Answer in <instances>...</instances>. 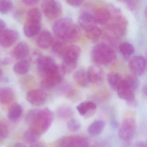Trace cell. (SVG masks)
I'll return each mask as SVG.
<instances>
[{"mask_svg":"<svg viewBox=\"0 0 147 147\" xmlns=\"http://www.w3.org/2000/svg\"><path fill=\"white\" fill-rule=\"evenodd\" d=\"M67 4L71 6L78 7L82 5L83 1H67Z\"/></svg>","mask_w":147,"mask_h":147,"instance_id":"cell-40","label":"cell"},{"mask_svg":"<svg viewBox=\"0 0 147 147\" xmlns=\"http://www.w3.org/2000/svg\"><path fill=\"white\" fill-rule=\"evenodd\" d=\"M143 92L145 94V95H146V94H147V86H146V85L144 86L143 88Z\"/></svg>","mask_w":147,"mask_h":147,"instance_id":"cell-47","label":"cell"},{"mask_svg":"<svg viewBox=\"0 0 147 147\" xmlns=\"http://www.w3.org/2000/svg\"><path fill=\"white\" fill-rule=\"evenodd\" d=\"M129 66L131 72L134 76H140L145 71L146 60L142 56H136L131 59Z\"/></svg>","mask_w":147,"mask_h":147,"instance_id":"cell-11","label":"cell"},{"mask_svg":"<svg viewBox=\"0 0 147 147\" xmlns=\"http://www.w3.org/2000/svg\"><path fill=\"white\" fill-rule=\"evenodd\" d=\"M73 78L76 84L81 87H86L88 84L87 71L80 69L76 71L73 75Z\"/></svg>","mask_w":147,"mask_h":147,"instance_id":"cell-25","label":"cell"},{"mask_svg":"<svg viewBox=\"0 0 147 147\" xmlns=\"http://www.w3.org/2000/svg\"><path fill=\"white\" fill-rule=\"evenodd\" d=\"M30 68V63L27 60L24 59L17 63L13 66V69L16 74L24 75L28 73Z\"/></svg>","mask_w":147,"mask_h":147,"instance_id":"cell-26","label":"cell"},{"mask_svg":"<svg viewBox=\"0 0 147 147\" xmlns=\"http://www.w3.org/2000/svg\"><path fill=\"white\" fill-rule=\"evenodd\" d=\"M88 82L93 84H99L103 81L105 78L104 70L100 66L92 65L87 71Z\"/></svg>","mask_w":147,"mask_h":147,"instance_id":"cell-13","label":"cell"},{"mask_svg":"<svg viewBox=\"0 0 147 147\" xmlns=\"http://www.w3.org/2000/svg\"><path fill=\"white\" fill-rule=\"evenodd\" d=\"M30 147H46L44 144L40 142H36L33 143L31 144Z\"/></svg>","mask_w":147,"mask_h":147,"instance_id":"cell-43","label":"cell"},{"mask_svg":"<svg viewBox=\"0 0 147 147\" xmlns=\"http://www.w3.org/2000/svg\"><path fill=\"white\" fill-rule=\"evenodd\" d=\"M14 147H26V146L22 143H17Z\"/></svg>","mask_w":147,"mask_h":147,"instance_id":"cell-46","label":"cell"},{"mask_svg":"<svg viewBox=\"0 0 147 147\" xmlns=\"http://www.w3.org/2000/svg\"><path fill=\"white\" fill-rule=\"evenodd\" d=\"M2 74H3V72H2V70L0 69V78H1Z\"/></svg>","mask_w":147,"mask_h":147,"instance_id":"cell-48","label":"cell"},{"mask_svg":"<svg viewBox=\"0 0 147 147\" xmlns=\"http://www.w3.org/2000/svg\"><path fill=\"white\" fill-rule=\"evenodd\" d=\"M19 37L17 31L10 29H4L0 31V45L8 48L14 44Z\"/></svg>","mask_w":147,"mask_h":147,"instance_id":"cell-9","label":"cell"},{"mask_svg":"<svg viewBox=\"0 0 147 147\" xmlns=\"http://www.w3.org/2000/svg\"><path fill=\"white\" fill-rule=\"evenodd\" d=\"M129 86L135 92L138 86V82L136 76L133 75H129L124 79Z\"/></svg>","mask_w":147,"mask_h":147,"instance_id":"cell-35","label":"cell"},{"mask_svg":"<svg viewBox=\"0 0 147 147\" xmlns=\"http://www.w3.org/2000/svg\"><path fill=\"white\" fill-rule=\"evenodd\" d=\"M53 31L57 38L67 42L76 41L80 35L77 26L69 18L60 19L54 23Z\"/></svg>","mask_w":147,"mask_h":147,"instance_id":"cell-1","label":"cell"},{"mask_svg":"<svg viewBox=\"0 0 147 147\" xmlns=\"http://www.w3.org/2000/svg\"><path fill=\"white\" fill-rule=\"evenodd\" d=\"M40 136L32 130L29 129L24 133V138L26 142L32 144L37 142Z\"/></svg>","mask_w":147,"mask_h":147,"instance_id":"cell-32","label":"cell"},{"mask_svg":"<svg viewBox=\"0 0 147 147\" xmlns=\"http://www.w3.org/2000/svg\"><path fill=\"white\" fill-rule=\"evenodd\" d=\"M117 91L119 97L122 99L129 102L134 100L135 92L129 86L124 79Z\"/></svg>","mask_w":147,"mask_h":147,"instance_id":"cell-16","label":"cell"},{"mask_svg":"<svg viewBox=\"0 0 147 147\" xmlns=\"http://www.w3.org/2000/svg\"><path fill=\"white\" fill-rule=\"evenodd\" d=\"M29 47L25 42H21L17 45L13 50L12 55L13 58L17 60H24L28 55Z\"/></svg>","mask_w":147,"mask_h":147,"instance_id":"cell-19","label":"cell"},{"mask_svg":"<svg viewBox=\"0 0 147 147\" xmlns=\"http://www.w3.org/2000/svg\"><path fill=\"white\" fill-rule=\"evenodd\" d=\"M14 94L10 88L0 87V103L3 105L10 104L13 101Z\"/></svg>","mask_w":147,"mask_h":147,"instance_id":"cell-21","label":"cell"},{"mask_svg":"<svg viewBox=\"0 0 147 147\" xmlns=\"http://www.w3.org/2000/svg\"><path fill=\"white\" fill-rule=\"evenodd\" d=\"M119 50L121 54L126 57L131 55L135 51L133 45L128 42L122 43L119 45Z\"/></svg>","mask_w":147,"mask_h":147,"instance_id":"cell-29","label":"cell"},{"mask_svg":"<svg viewBox=\"0 0 147 147\" xmlns=\"http://www.w3.org/2000/svg\"><path fill=\"white\" fill-rule=\"evenodd\" d=\"M96 108V104L92 101L81 102L76 107L77 111L82 116H86L88 113L94 111Z\"/></svg>","mask_w":147,"mask_h":147,"instance_id":"cell-24","label":"cell"},{"mask_svg":"<svg viewBox=\"0 0 147 147\" xmlns=\"http://www.w3.org/2000/svg\"><path fill=\"white\" fill-rule=\"evenodd\" d=\"M13 8V2L8 0L0 1V13L6 14L11 12Z\"/></svg>","mask_w":147,"mask_h":147,"instance_id":"cell-31","label":"cell"},{"mask_svg":"<svg viewBox=\"0 0 147 147\" xmlns=\"http://www.w3.org/2000/svg\"><path fill=\"white\" fill-rule=\"evenodd\" d=\"M41 23L26 21L24 27V32L27 37H32L38 34L41 30Z\"/></svg>","mask_w":147,"mask_h":147,"instance_id":"cell-20","label":"cell"},{"mask_svg":"<svg viewBox=\"0 0 147 147\" xmlns=\"http://www.w3.org/2000/svg\"><path fill=\"white\" fill-rule=\"evenodd\" d=\"M94 18L96 24L105 25L111 21L112 14L110 10L105 7H99L94 11Z\"/></svg>","mask_w":147,"mask_h":147,"instance_id":"cell-17","label":"cell"},{"mask_svg":"<svg viewBox=\"0 0 147 147\" xmlns=\"http://www.w3.org/2000/svg\"><path fill=\"white\" fill-rule=\"evenodd\" d=\"M125 2L126 5L131 10H133L136 7H135L136 1H125Z\"/></svg>","mask_w":147,"mask_h":147,"instance_id":"cell-42","label":"cell"},{"mask_svg":"<svg viewBox=\"0 0 147 147\" xmlns=\"http://www.w3.org/2000/svg\"><path fill=\"white\" fill-rule=\"evenodd\" d=\"M37 63L39 73L43 77L55 70L58 67L55 60L49 56H41Z\"/></svg>","mask_w":147,"mask_h":147,"instance_id":"cell-8","label":"cell"},{"mask_svg":"<svg viewBox=\"0 0 147 147\" xmlns=\"http://www.w3.org/2000/svg\"><path fill=\"white\" fill-rule=\"evenodd\" d=\"M134 147H147L146 144L144 142H138L136 143Z\"/></svg>","mask_w":147,"mask_h":147,"instance_id":"cell-44","label":"cell"},{"mask_svg":"<svg viewBox=\"0 0 147 147\" xmlns=\"http://www.w3.org/2000/svg\"><path fill=\"white\" fill-rule=\"evenodd\" d=\"M6 27V24L3 20H0V31L5 29Z\"/></svg>","mask_w":147,"mask_h":147,"instance_id":"cell-45","label":"cell"},{"mask_svg":"<svg viewBox=\"0 0 147 147\" xmlns=\"http://www.w3.org/2000/svg\"><path fill=\"white\" fill-rule=\"evenodd\" d=\"M22 2L26 5L31 6L36 5L39 1L37 0H24Z\"/></svg>","mask_w":147,"mask_h":147,"instance_id":"cell-41","label":"cell"},{"mask_svg":"<svg viewBox=\"0 0 147 147\" xmlns=\"http://www.w3.org/2000/svg\"><path fill=\"white\" fill-rule=\"evenodd\" d=\"M54 119L52 112L47 108L38 111L34 120L30 123V129L41 136L51 125Z\"/></svg>","mask_w":147,"mask_h":147,"instance_id":"cell-2","label":"cell"},{"mask_svg":"<svg viewBox=\"0 0 147 147\" xmlns=\"http://www.w3.org/2000/svg\"><path fill=\"white\" fill-rule=\"evenodd\" d=\"M78 20L80 26L86 32L96 26L93 15L88 12H82L79 15Z\"/></svg>","mask_w":147,"mask_h":147,"instance_id":"cell-15","label":"cell"},{"mask_svg":"<svg viewBox=\"0 0 147 147\" xmlns=\"http://www.w3.org/2000/svg\"><path fill=\"white\" fill-rule=\"evenodd\" d=\"M59 115L63 119L68 118L73 114V111L70 107H64L60 108L59 111Z\"/></svg>","mask_w":147,"mask_h":147,"instance_id":"cell-36","label":"cell"},{"mask_svg":"<svg viewBox=\"0 0 147 147\" xmlns=\"http://www.w3.org/2000/svg\"><path fill=\"white\" fill-rule=\"evenodd\" d=\"M105 126V121L102 120H95L89 125L88 131L90 136H96L101 133Z\"/></svg>","mask_w":147,"mask_h":147,"instance_id":"cell-22","label":"cell"},{"mask_svg":"<svg viewBox=\"0 0 147 147\" xmlns=\"http://www.w3.org/2000/svg\"><path fill=\"white\" fill-rule=\"evenodd\" d=\"M137 124L134 119L127 118L121 123L118 130V135L123 141L130 140L133 138L136 131Z\"/></svg>","mask_w":147,"mask_h":147,"instance_id":"cell-4","label":"cell"},{"mask_svg":"<svg viewBox=\"0 0 147 147\" xmlns=\"http://www.w3.org/2000/svg\"><path fill=\"white\" fill-rule=\"evenodd\" d=\"M86 34L88 39L92 41H96L98 40L102 36V32L100 28L96 26L89 30L86 32Z\"/></svg>","mask_w":147,"mask_h":147,"instance_id":"cell-30","label":"cell"},{"mask_svg":"<svg viewBox=\"0 0 147 147\" xmlns=\"http://www.w3.org/2000/svg\"><path fill=\"white\" fill-rule=\"evenodd\" d=\"M42 9L45 16L51 19H55L60 16L62 6L58 1L46 0L43 1Z\"/></svg>","mask_w":147,"mask_h":147,"instance_id":"cell-7","label":"cell"},{"mask_svg":"<svg viewBox=\"0 0 147 147\" xmlns=\"http://www.w3.org/2000/svg\"><path fill=\"white\" fill-rule=\"evenodd\" d=\"M66 45L63 42H57L53 46V52L59 56L62 57L67 48Z\"/></svg>","mask_w":147,"mask_h":147,"instance_id":"cell-33","label":"cell"},{"mask_svg":"<svg viewBox=\"0 0 147 147\" xmlns=\"http://www.w3.org/2000/svg\"><path fill=\"white\" fill-rule=\"evenodd\" d=\"M23 113L22 106L18 103H14L8 112V117L12 120H16L20 117Z\"/></svg>","mask_w":147,"mask_h":147,"instance_id":"cell-28","label":"cell"},{"mask_svg":"<svg viewBox=\"0 0 147 147\" xmlns=\"http://www.w3.org/2000/svg\"><path fill=\"white\" fill-rule=\"evenodd\" d=\"M107 80L111 87L114 91H117L122 83L123 79L119 73L111 72L107 75Z\"/></svg>","mask_w":147,"mask_h":147,"instance_id":"cell-23","label":"cell"},{"mask_svg":"<svg viewBox=\"0 0 147 147\" xmlns=\"http://www.w3.org/2000/svg\"><path fill=\"white\" fill-rule=\"evenodd\" d=\"M77 63H68L63 62L61 66L64 74L73 72L76 67Z\"/></svg>","mask_w":147,"mask_h":147,"instance_id":"cell-37","label":"cell"},{"mask_svg":"<svg viewBox=\"0 0 147 147\" xmlns=\"http://www.w3.org/2000/svg\"><path fill=\"white\" fill-rule=\"evenodd\" d=\"M111 24L108 25L109 30L118 36H121L125 33L127 27L126 20L123 16L116 14Z\"/></svg>","mask_w":147,"mask_h":147,"instance_id":"cell-10","label":"cell"},{"mask_svg":"<svg viewBox=\"0 0 147 147\" xmlns=\"http://www.w3.org/2000/svg\"><path fill=\"white\" fill-rule=\"evenodd\" d=\"M114 50L109 45L100 43L94 47L91 52L92 60L98 65H107L116 58Z\"/></svg>","mask_w":147,"mask_h":147,"instance_id":"cell-3","label":"cell"},{"mask_svg":"<svg viewBox=\"0 0 147 147\" xmlns=\"http://www.w3.org/2000/svg\"><path fill=\"white\" fill-rule=\"evenodd\" d=\"M42 13L39 9L32 8L30 9L26 15V21L41 23Z\"/></svg>","mask_w":147,"mask_h":147,"instance_id":"cell-27","label":"cell"},{"mask_svg":"<svg viewBox=\"0 0 147 147\" xmlns=\"http://www.w3.org/2000/svg\"><path fill=\"white\" fill-rule=\"evenodd\" d=\"M81 125L80 123L75 119H71L69 120L67 123L68 129L72 132H75L80 129Z\"/></svg>","mask_w":147,"mask_h":147,"instance_id":"cell-34","label":"cell"},{"mask_svg":"<svg viewBox=\"0 0 147 147\" xmlns=\"http://www.w3.org/2000/svg\"><path fill=\"white\" fill-rule=\"evenodd\" d=\"M81 54L80 47L75 45L67 46L62 57L63 62L68 63H77V61Z\"/></svg>","mask_w":147,"mask_h":147,"instance_id":"cell-14","label":"cell"},{"mask_svg":"<svg viewBox=\"0 0 147 147\" xmlns=\"http://www.w3.org/2000/svg\"><path fill=\"white\" fill-rule=\"evenodd\" d=\"M8 130L5 125L0 124V140L5 139L8 136Z\"/></svg>","mask_w":147,"mask_h":147,"instance_id":"cell-38","label":"cell"},{"mask_svg":"<svg viewBox=\"0 0 147 147\" xmlns=\"http://www.w3.org/2000/svg\"><path fill=\"white\" fill-rule=\"evenodd\" d=\"M89 144L87 138L74 135L62 138L57 142L56 147H88Z\"/></svg>","mask_w":147,"mask_h":147,"instance_id":"cell-5","label":"cell"},{"mask_svg":"<svg viewBox=\"0 0 147 147\" xmlns=\"http://www.w3.org/2000/svg\"><path fill=\"white\" fill-rule=\"evenodd\" d=\"M64 75L61 66H58L55 70L43 77L41 82V86L45 89L52 88L61 83Z\"/></svg>","mask_w":147,"mask_h":147,"instance_id":"cell-6","label":"cell"},{"mask_svg":"<svg viewBox=\"0 0 147 147\" xmlns=\"http://www.w3.org/2000/svg\"><path fill=\"white\" fill-rule=\"evenodd\" d=\"M27 101L35 106L43 105L47 98V94L41 89H33L29 91L26 95Z\"/></svg>","mask_w":147,"mask_h":147,"instance_id":"cell-12","label":"cell"},{"mask_svg":"<svg viewBox=\"0 0 147 147\" xmlns=\"http://www.w3.org/2000/svg\"><path fill=\"white\" fill-rule=\"evenodd\" d=\"M53 41L52 34L48 31H43L40 33L37 39V44L39 48L46 49L50 47Z\"/></svg>","mask_w":147,"mask_h":147,"instance_id":"cell-18","label":"cell"},{"mask_svg":"<svg viewBox=\"0 0 147 147\" xmlns=\"http://www.w3.org/2000/svg\"><path fill=\"white\" fill-rule=\"evenodd\" d=\"M38 111H39L37 110H31L28 113L27 116H26V119L28 123H30V124L34 120L37 114Z\"/></svg>","mask_w":147,"mask_h":147,"instance_id":"cell-39","label":"cell"}]
</instances>
